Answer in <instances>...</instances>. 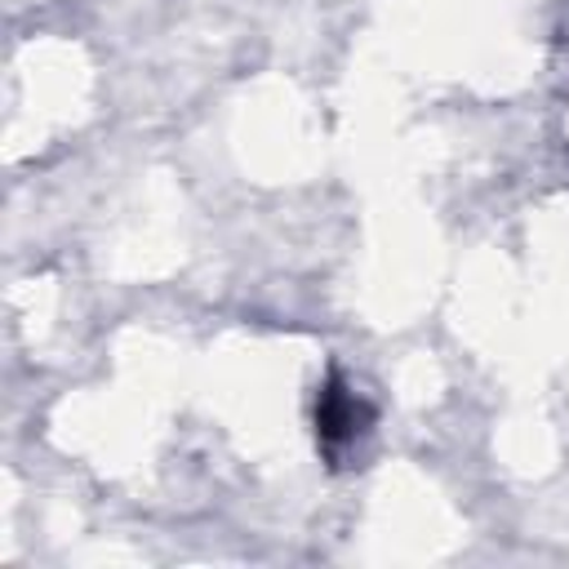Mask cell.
<instances>
[{"label": "cell", "instance_id": "cell-1", "mask_svg": "<svg viewBox=\"0 0 569 569\" xmlns=\"http://www.w3.org/2000/svg\"><path fill=\"white\" fill-rule=\"evenodd\" d=\"M369 427H373V409L342 382L338 369H329L316 391V445H320L325 462L338 467V453L347 445H356Z\"/></svg>", "mask_w": 569, "mask_h": 569}]
</instances>
